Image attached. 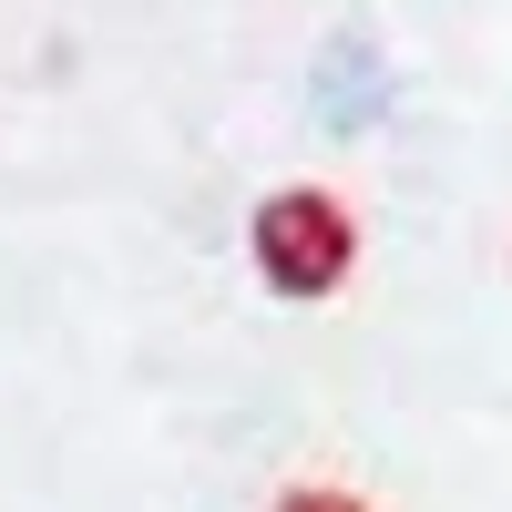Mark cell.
I'll return each instance as SVG.
<instances>
[{"instance_id":"7a4b0ae2","label":"cell","mask_w":512,"mask_h":512,"mask_svg":"<svg viewBox=\"0 0 512 512\" xmlns=\"http://www.w3.org/2000/svg\"><path fill=\"white\" fill-rule=\"evenodd\" d=\"M267 512H369V502H359V492H338V482H287Z\"/></svg>"},{"instance_id":"6da1fadb","label":"cell","mask_w":512,"mask_h":512,"mask_svg":"<svg viewBox=\"0 0 512 512\" xmlns=\"http://www.w3.org/2000/svg\"><path fill=\"white\" fill-rule=\"evenodd\" d=\"M246 256H256V277H267L277 297H338L359 267V216L338 205L328 185H277L267 205L246 216Z\"/></svg>"}]
</instances>
